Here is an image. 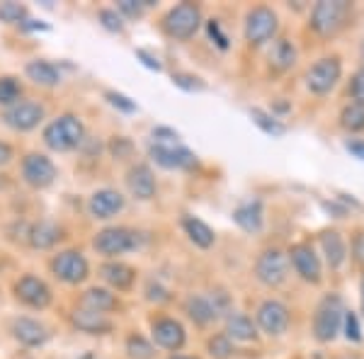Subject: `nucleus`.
I'll return each mask as SVG.
<instances>
[{
    "mask_svg": "<svg viewBox=\"0 0 364 359\" xmlns=\"http://www.w3.org/2000/svg\"><path fill=\"white\" fill-rule=\"evenodd\" d=\"M343 78V61L340 56H323L306 70V87L314 95H328L336 90V85Z\"/></svg>",
    "mask_w": 364,
    "mask_h": 359,
    "instance_id": "7",
    "label": "nucleus"
},
{
    "mask_svg": "<svg viewBox=\"0 0 364 359\" xmlns=\"http://www.w3.org/2000/svg\"><path fill=\"white\" fill-rule=\"evenodd\" d=\"M151 136H154V144H180V134L170 127H156Z\"/></svg>",
    "mask_w": 364,
    "mask_h": 359,
    "instance_id": "43",
    "label": "nucleus"
},
{
    "mask_svg": "<svg viewBox=\"0 0 364 359\" xmlns=\"http://www.w3.org/2000/svg\"><path fill=\"white\" fill-rule=\"evenodd\" d=\"M352 17V3L348 0H321L314 5L309 17V27L314 29L318 37H336L348 27Z\"/></svg>",
    "mask_w": 364,
    "mask_h": 359,
    "instance_id": "1",
    "label": "nucleus"
},
{
    "mask_svg": "<svg viewBox=\"0 0 364 359\" xmlns=\"http://www.w3.org/2000/svg\"><path fill=\"white\" fill-rule=\"evenodd\" d=\"M10 161H13V146L0 141V166H8Z\"/></svg>",
    "mask_w": 364,
    "mask_h": 359,
    "instance_id": "50",
    "label": "nucleus"
},
{
    "mask_svg": "<svg viewBox=\"0 0 364 359\" xmlns=\"http://www.w3.org/2000/svg\"><path fill=\"white\" fill-rule=\"evenodd\" d=\"M146 296H149V301H168L170 299V291L168 289H163L158 282H149V286H146Z\"/></svg>",
    "mask_w": 364,
    "mask_h": 359,
    "instance_id": "45",
    "label": "nucleus"
},
{
    "mask_svg": "<svg viewBox=\"0 0 364 359\" xmlns=\"http://www.w3.org/2000/svg\"><path fill=\"white\" fill-rule=\"evenodd\" d=\"M127 187L129 192L134 194L136 199H141V202H149V199L156 197V175L154 170H151L146 163H136V166L129 168L127 173Z\"/></svg>",
    "mask_w": 364,
    "mask_h": 359,
    "instance_id": "18",
    "label": "nucleus"
},
{
    "mask_svg": "<svg viewBox=\"0 0 364 359\" xmlns=\"http://www.w3.org/2000/svg\"><path fill=\"white\" fill-rule=\"evenodd\" d=\"M173 85L180 87V90L185 92H202L204 87H207V83H204L199 75H192V73H173Z\"/></svg>",
    "mask_w": 364,
    "mask_h": 359,
    "instance_id": "38",
    "label": "nucleus"
},
{
    "mask_svg": "<svg viewBox=\"0 0 364 359\" xmlns=\"http://www.w3.org/2000/svg\"><path fill=\"white\" fill-rule=\"evenodd\" d=\"M112 153L117 158H124V156H129L132 153V144H129L127 139H114V144H112Z\"/></svg>",
    "mask_w": 364,
    "mask_h": 359,
    "instance_id": "48",
    "label": "nucleus"
},
{
    "mask_svg": "<svg viewBox=\"0 0 364 359\" xmlns=\"http://www.w3.org/2000/svg\"><path fill=\"white\" fill-rule=\"evenodd\" d=\"M124 204H127L124 194L112 190V187H102V190L92 192L90 202H87V209H90V214L95 216V219L107 221L119 214V211L124 209Z\"/></svg>",
    "mask_w": 364,
    "mask_h": 359,
    "instance_id": "17",
    "label": "nucleus"
},
{
    "mask_svg": "<svg viewBox=\"0 0 364 359\" xmlns=\"http://www.w3.org/2000/svg\"><path fill=\"white\" fill-rule=\"evenodd\" d=\"M345 359H360V357H345Z\"/></svg>",
    "mask_w": 364,
    "mask_h": 359,
    "instance_id": "55",
    "label": "nucleus"
},
{
    "mask_svg": "<svg viewBox=\"0 0 364 359\" xmlns=\"http://www.w3.org/2000/svg\"><path fill=\"white\" fill-rule=\"evenodd\" d=\"M362 314H364V279H362Z\"/></svg>",
    "mask_w": 364,
    "mask_h": 359,
    "instance_id": "53",
    "label": "nucleus"
},
{
    "mask_svg": "<svg viewBox=\"0 0 364 359\" xmlns=\"http://www.w3.org/2000/svg\"><path fill=\"white\" fill-rule=\"evenodd\" d=\"M352 252H355L357 262H364V233L357 231L355 240H352Z\"/></svg>",
    "mask_w": 364,
    "mask_h": 359,
    "instance_id": "49",
    "label": "nucleus"
},
{
    "mask_svg": "<svg viewBox=\"0 0 364 359\" xmlns=\"http://www.w3.org/2000/svg\"><path fill=\"white\" fill-rule=\"evenodd\" d=\"M22 178L34 190H46L56 180V166L44 153H27L22 158Z\"/></svg>",
    "mask_w": 364,
    "mask_h": 359,
    "instance_id": "13",
    "label": "nucleus"
},
{
    "mask_svg": "<svg viewBox=\"0 0 364 359\" xmlns=\"http://www.w3.org/2000/svg\"><path fill=\"white\" fill-rule=\"evenodd\" d=\"M92 245H95V250L100 255L119 257V255H127V252L139 248L141 233L134 231V228H127V226H109V228H102V231L95 235Z\"/></svg>",
    "mask_w": 364,
    "mask_h": 359,
    "instance_id": "6",
    "label": "nucleus"
},
{
    "mask_svg": "<svg viewBox=\"0 0 364 359\" xmlns=\"http://www.w3.org/2000/svg\"><path fill=\"white\" fill-rule=\"evenodd\" d=\"M287 257H289V264L294 267V272L301 277L304 282H309V284H321L323 264H321V257L316 255L314 245H309V243L291 245Z\"/></svg>",
    "mask_w": 364,
    "mask_h": 359,
    "instance_id": "11",
    "label": "nucleus"
},
{
    "mask_svg": "<svg viewBox=\"0 0 364 359\" xmlns=\"http://www.w3.org/2000/svg\"><path fill=\"white\" fill-rule=\"evenodd\" d=\"M350 97H352V102L364 105V68L357 70V73L352 75V80H350Z\"/></svg>",
    "mask_w": 364,
    "mask_h": 359,
    "instance_id": "44",
    "label": "nucleus"
},
{
    "mask_svg": "<svg viewBox=\"0 0 364 359\" xmlns=\"http://www.w3.org/2000/svg\"><path fill=\"white\" fill-rule=\"evenodd\" d=\"M255 277L265 286H282L289 277V257L279 248L262 250L260 257L255 260Z\"/></svg>",
    "mask_w": 364,
    "mask_h": 359,
    "instance_id": "8",
    "label": "nucleus"
},
{
    "mask_svg": "<svg viewBox=\"0 0 364 359\" xmlns=\"http://www.w3.org/2000/svg\"><path fill=\"white\" fill-rule=\"evenodd\" d=\"M207 350L214 359H228L233 352H236L233 350V340L228 338L226 333H219V335H214V338H209Z\"/></svg>",
    "mask_w": 364,
    "mask_h": 359,
    "instance_id": "35",
    "label": "nucleus"
},
{
    "mask_svg": "<svg viewBox=\"0 0 364 359\" xmlns=\"http://www.w3.org/2000/svg\"><path fill=\"white\" fill-rule=\"evenodd\" d=\"M20 27H22V29H29V32H34V29H46L44 22H37V20H25Z\"/></svg>",
    "mask_w": 364,
    "mask_h": 359,
    "instance_id": "51",
    "label": "nucleus"
},
{
    "mask_svg": "<svg viewBox=\"0 0 364 359\" xmlns=\"http://www.w3.org/2000/svg\"><path fill=\"white\" fill-rule=\"evenodd\" d=\"M248 114H250L252 124L260 129L262 134H267V136L282 139L287 134V124L279 119L277 114H272V112H267V109H262V107H250Z\"/></svg>",
    "mask_w": 364,
    "mask_h": 359,
    "instance_id": "30",
    "label": "nucleus"
},
{
    "mask_svg": "<svg viewBox=\"0 0 364 359\" xmlns=\"http://www.w3.org/2000/svg\"><path fill=\"white\" fill-rule=\"evenodd\" d=\"M267 61H269V68L277 70V73H284V70L294 68L296 61H299V51L291 39H274L272 46H269V54H267Z\"/></svg>",
    "mask_w": 364,
    "mask_h": 359,
    "instance_id": "23",
    "label": "nucleus"
},
{
    "mask_svg": "<svg viewBox=\"0 0 364 359\" xmlns=\"http://www.w3.org/2000/svg\"><path fill=\"white\" fill-rule=\"evenodd\" d=\"M360 56H362V61H364V39H362V46H360Z\"/></svg>",
    "mask_w": 364,
    "mask_h": 359,
    "instance_id": "54",
    "label": "nucleus"
},
{
    "mask_svg": "<svg viewBox=\"0 0 364 359\" xmlns=\"http://www.w3.org/2000/svg\"><path fill=\"white\" fill-rule=\"evenodd\" d=\"M80 306L90 311H97V314H109V311H114L117 306H119V301H117V296L109 289L90 286V289L80 296Z\"/></svg>",
    "mask_w": 364,
    "mask_h": 359,
    "instance_id": "29",
    "label": "nucleus"
},
{
    "mask_svg": "<svg viewBox=\"0 0 364 359\" xmlns=\"http://www.w3.org/2000/svg\"><path fill=\"white\" fill-rule=\"evenodd\" d=\"M105 100H107V102L112 105L114 109L124 112V114H134V112H136V102H134L132 97L117 92V90H107V92H105Z\"/></svg>",
    "mask_w": 364,
    "mask_h": 359,
    "instance_id": "41",
    "label": "nucleus"
},
{
    "mask_svg": "<svg viewBox=\"0 0 364 359\" xmlns=\"http://www.w3.org/2000/svg\"><path fill=\"white\" fill-rule=\"evenodd\" d=\"M226 335L233 343H250L257 338V328L245 314H226Z\"/></svg>",
    "mask_w": 364,
    "mask_h": 359,
    "instance_id": "27",
    "label": "nucleus"
},
{
    "mask_svg": "<svg viewBox=\"0 0 364 359\" xmlns=\"http://www.w3.org/2000/svg\"><path fill=\"white\" fill-rule=\"evenodd\" d=\"M343 335L348 343H362V326H360V318H357L355 311H345Z\"/></svg>",
    "mask_w": 364,
    "mask_h": 359,
    "instance_id": "37",
    "label": "nucleus"
},
{
    "mask_svg": "<svg viewBox=\"0 0 364 359\" xmlns=\"http://www.w3.org/2000/svg\"><path fill=\"white\" fill-rule=\"evenodd\" d=\"M255 323L262 333L272 335V338H279V335L287 333V328H289V323H291L289 309L282 301H277V299H267V301H262L257 306Z\"/></svg>",
    "mask_w": 364,
    "mask_h": 359,
    "instance_id": "10",
    "label": "nucleus"
},
{
    "mask_svg": "<svg viewBox=\"0 0 364 359\" xmlns=\"http://www.w3.org/2000/svg\"><path fill=\"white\" fill-rule=\"evenodd\" d=\"M136 58L141 63H144L146 68H151V70H156V73H161L163 70V63L158 61V56H154L151 51H146V49H136Z\"/></svg>",
    "mask_w": 364,
    "mask_h": 359,
    "instance_id": "46",
    "label": "nucleus"
},
{
    "mask_svg": "<svg viewBox=\"0 0 364 359\" xmlns=\"http://www.w3.org/2000/svg\"><path fill=\"white\" fill-rule=\"evenodd\" d=\"M85 141V127L75 114H61L44 129V144L51 151H73Z\"/></svg>",
    "mask_w": 364,
    "mask_h": 359,
    "instance_id": "3",
    "label": "nucleus"
},
{
    "mask_svg": "<svg viewBox=\"0 0 364 359\" xmlns=\"http://www.w3.org/2000/svg\"><path fill=\"white\" fill-rule=\"evenodd\" d=\"M149 5H154V3H151V0H119V3H117V13L134 20V17L144 15V10L149 8Z\"/></svg>",
    "mask_w": 364,
    "mask_h": 359,
    "instance_id": "40",
    "label": "nucleus"
},
{
    "mask_svg": "<svg viewBox=\"0 0 364 359\" xmlns=\"http://www.w3.org/2000/svg\"><path fill=\"white\" fill-rule=\"evenodd\" d=\"M3 122L15 132H32L44 122V107L32 100H20L17 105L3 112Z\"/></svg>",
    "mask_w": 364,
    "mask_h": 359,
    "instance_id": "14",
    "label": "nucleus"
},
{
    "mask_svg": "<svg viewBox=\"0 0 364 359\" xmlns=\"http://www.w3.org/2000/svg\"><path fill=\"white\" fill-rule=\"evenodd\" d=\"M185 314L190 316V321H195L197 326H209L221 316L219 306L214 304V299L207 294H190L185 301Z\"/></svg>",
    "mask_w": 364,
    "mask_h": 359,
    "instance_id": "20",
    "label": "nucleus"
},
{
    "mask_svg": "<svg viewBox=\"0 0 364 359\" xmlns=\"http://www.w3.org/2000/svg\"><path fill=\"white\" fill-rule=\"evenodd\" d=\"M321 250L326 255V262L331 269H340L348 260V245L338 231H323L321 233Z\"/></svg>",
    "mask_w": 364,
    "mask_h": 359,
    "instance_id": "25",
    "label": "nucleus"
},
{
    "mask_svg": "<svg viewBox=\"0 0 364 359\" xmlns=\"http://www.w3.org/2000/svg\"><path fill=\"white\" fill-rule=\"evenodd\" d=\"M345 304L338 294H328L321 299V304L316 306L314 314V338L318 343H333L338 338V333H343V316H345Z\"/></svg>",
    "mask_w": 364,
    "mask_h": 359,
    "instance_id": "2",
    "label": "nucleus"
},
{
    "mask_svg": "<svg viewBox=\"0 0 364 359\" xmlns=\"http://www.w3.org/2000/svg\"><path fill=\"white\" fill-rule=\"evenodd\" d=\"M277 29H279V17L272 8H267V5L250 8L248 15H245L243 34H245V42L250 46H262L267 42H274Z\"/></svg>",
    "mask_w": 364,
    "mask_h": 359,
    "instance_id": "4",
    "label": "nucleus"
},
{
    "mask_svg": "<svg viewBox=\"0 0 364 359\" xmlns=\"http://www.w3.org/2000/svg\"><path fill=\"white\" fill-rule=\"evenodd\" d=\"M25 73L32 83H37L42 87H54L61 83V73H58V68L49 61H29Z\"/></svg>",
    "mask_w": 364,
    "mask_h": 359,
    "instance_id": "31",
    "label": "nucleus"
},
{
    "mask_svg": "<svg viewBox=\"0 0 364 359\" xmlns=\"http://www.w3.org/2000/svg\"><path fill=\"white\" fill-rule=\"evenodd\" d=\"M61 238H63V228L58 226V223H54V221H39V223H34V226L29 228V233H27L29 245H32V248H37V250L54 248V245Z\"/></svg>",
    "mask_w": 364,
    "mask_h": 359,
    "instance_id": "24",
    "label": "nucleus"
},
{
    "mask_svg": "<svg viewBox=\"0 0 364 359\" xmlns=\"http://www.w3.org/2000/svg\"><path fill=\"white\" fill-rule=\"evenodd\" d=\"M151 338L158 347L168 352H180L182 347L187 343V333H185V326L175 318H158L151 326Z\"/></svg>",
    "mask_w": 364,
    "mask_h": 359,
    "instance_id": "15",
    "label": "nucleus"
},
{
    "mask_svg": "<svg viewBox=\"0 0 364 359\" xmlns=\"http://www.w3.org/2000/svg\"><path fill=\"white\" fill-rule=\"evenodd\" d=\"M70 321L73 326L78 328L80 333H87V335H105L112 331V321L107 318V314H97V311H90V309H78L70 314Z\"/></svg>",
    "mask_w": 364,
    "mask_h": 359,
    "instance_id": "22",
    "label": "nucleus"
},
{
    "mask_svg": "<svg viewBox=\"0 0 364 359\" xmlns=\"http://www.w3.org/2000/svg\"><path fill=\"white\" fill-rule=\"evenodd\" d=\"M13 338L25 347H42L49 340V331L44 323L34 321V318H15L13 321Z\"/></svg>",
    "mask_w": 364,
    "mask_h": 359,
    "instance_id": "19",
    "label": "nucleus"
},
{
    "mask_svg": "<svg viewBox=\"0 0 364 359\" xmlns=\"http://www.w3.org/2000/svg\"><path fill=\"white\" fill-rule=\"evenodd\" d=\"M233 221L243 228L245 233H260L265 226V209L260 199H248L233 209Z\"/></svg>",
    "mask_w": 364,
    "mask_h": 359,
    "instance_id": "21",
    "label": "nucleus"
},
{
    "mask_svg": "<svg viewBox=\"0 0 364 359\" xmlns=\"http://www.w3.org/2000/svg\"><path fill=\"white\" fill-rule=\"evenodd\" d=\"M168 359H197V357H187V355H173V357H168Z\"/></svg>",
    "mask_w": 364,
    "mask_h": 359,
    "instance_id": "52",
    "label": "nucleus"
},
{
    "mask_svg": "<svg viewBox=\"0 0 364 359\" xmlns=\"http://www.w3.org/2000/svg\"><path fill=\"white\" fill-rule=\"evenodd\" d=\"M27 20V8L20 3H0V22L5 25H22Z\"/></svg>",
    "mask_w": 364,
    "mask_h": 359,
    "instance_id": "36",
    "label": "nucleus"
},
{
    "mask_svg": "<svg viewBox=\"0 0 364 359\" xmlns=\"http://www.w3.org/2000/svg\"><path fill=\"white\" fill-rule=\"evenodd\" d=\"M182 228H185L187 238H190L197 248L207 250V248H211V245L216 243L214 231H211V228L202 219H197V216H190V214L182 216Z\"/></svg>",
    "mask_w": 364,
    "mask_h": 359,
    "instance_id": "28",
    "label": "nucleus"
},
{
    "mask_svg": "<svg viewBox=\"0 0 364 359\" xmlns=\"http://www.w3.org/2000/svg\"><path fill=\"white\" fill-rule=\"evenodd\" d=\"M207 34H209V39H214V44L219 46L221 51H226L228 46V37H226V32L221 29V22L219 20H209L207 22Z\"/></svg>",
    "mask_w": 364,
    "mask_h": 359,
    "instance_id": "42",
    "label": "nucleus"
},
{
    "mask_svg": "<svg viewBox=\"0 0 364 359\" xmlns=\"http://www.w3.org/2000/svg\"><path fill=\"white\" fill-rule=\"evenodd\" d=\"M199 25H202V10L195 3H180L170 8L166 17H163V29L168 37L178 39V42H187L197 34Z\"/></svg>",
    "mask_w": 364,
    "mask_h": 359,
    "instance_id": "5",
    "label": "nucleus"
},
{
    "mask_svg": "<svg viewBox=\"0 0 364 359\" xmlns=\"http://www.w3.org/2000/svg\"><path fill=\"white\" fill-rule=\"evenodd\" d=\"M15 296L29 309H46L51 304V289L46 286L44 279L34 274H25L15 282Z\"/></svg>",
    "mask_w": 364,
    "mask_h": 359,
    "instance_id": "16",
    "label": "nucleus"
},
{
    "mask_svg": "<svg viewBox=\"0 0 364 359\" xmlns=\"http://www.w3.org/2000/svg\"><path fill=\"white\" fill-rule=\"evenodd\" d=\"M127 355L132 359H154L156 347L144 338V335H129L127 338Z\"/></svg>",
    "mask_w": 364,
    "mask_h": 359,
    "instance_id": "33",
    "label": "nucleus"
},
{
    "mask_svg": "<svg viewBox=\"0 0 364 359\" xmlns=\"http://www.w3.org/2000/svg\"><path fill=\"white\" fill-rule=\"evenodd\" d=\"M149 156L166 170H190L197 166V156L182 144H151Z\"/></svg>",
    "mask_w": 364,
    "mask_h": 359,
    "instance_id": "12",
    "label": "nucleus"
},
{
    "mask_svg": "<svg viewBox=\"0 0 364 359\" xmlns=\"http://www.w3.org/2000/svg\"><path fill=\"white\" fill-rule=\"evenodd\" d=\"M97 20L107 32H117V34L124 32V17L117 13V8H102L97 15Z\"/></svg>",
    "mask_w": 364,
    "mask_h": 359,
    "instance_id": "39",
    "label": "nucleus"
},
{
    "mask_svg": "<svg viewBox=\"0 0 364 359\" xmlns=\"http://www.w3.org/2000/svg\"><path fill=\"white\" fill-rule=\"evenodd\" d=\"M100 274H102V279L107 282L109 286H114L117 291H127L129 286L134 284V279H136V269L129 267L124 262H105L102 267H100Z\"/></svg>",
    "mask_w": 364,
    "mask_h": 359,
    "instance_id": "26",
    "label": "nucleus"
},
{
    "mask_svg": "<svg viewBox=\"0 0 364 359\" xmlns=\"http://www.w3.org/2000/svg\"><path fill=\"white\" fill-rule=\"evenodd\" d=\"M340 127L350 134L364 132V105H360V102L345 105L343 112H340Z\"/></svg>",
    "mask_w": 364,
    "mask_h": 359,
    "instance_id": "32",
    "label": "nucleus"
},
{
    "mask_svg": "<svg viewBox=\"0 0 364 359\" xmlns=\"http://www.w3.org/2000/svg\"><path fill=\"white\" fill-rule=\"evenodd\" d=\"M51 272H54L63 284H80L90 274V264L80 250H61L51 260Z\"/></svg>",
    "mask_w": 364,
    "mask_h": 359,
    "instance_id": "9",
    "label": "nucleus"
},
{
    "mask_svg": "<svg viewBox=\"0 0 364 359\" xmlns=\"http://www.w3.org/2000/svg\"><path fill=\"white\" fill-rule=\"evenodd\" d=\"M345 151L352 153L357 161H364V141L362 139H350L345 141Z\"/></svg>",
    "mask_w": 364,
    "mask_h": 359,
    "instance_id": "47",
    "label": "nucleus"
},
{
    "mask_svg": "<svg viewBox=\"0 0 364 359\" xmlns=\"http://www.w3.org/2000/svg\"><path fill=\"white\" fill-rule=\"evenodd\" d=\"M20 97H22V85L15 78H10V75H3L0 78V105L8 109L20 102Z\"/></svg>",
    "mask_w": 364,
    "mask_h": 359,
    "instance_id": "34",
    "label": "nucleus"
}]
</instances>
